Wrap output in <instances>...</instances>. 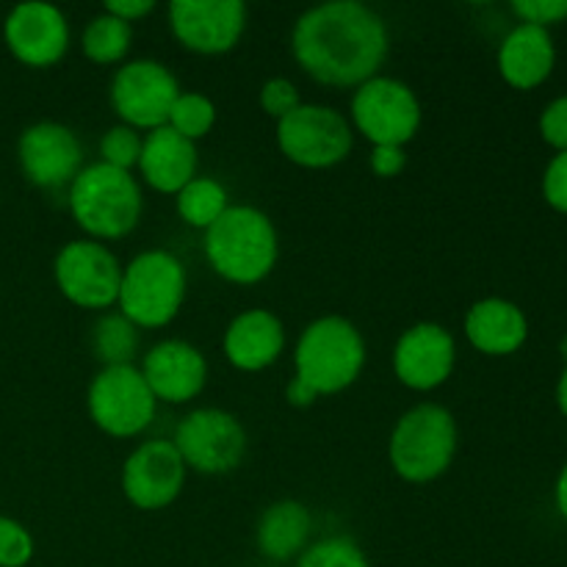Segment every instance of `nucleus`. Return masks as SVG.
<instances>
[{
    "instance_id": "obj_1",
    "label": "nucleus",
    "mask_w": 567,
    "mask_h": 567,
    "mask_svg": "<svg viewBox=\"0 0 567 567\" xmlns=\"http://www.w3.org/2000/svg\"><path fill=\"white\" fill-rule=\"evenodd\" d=\"M293 59L324 86H363L388 55V28L377 11L354 0L316 6L293 25Z\"/></svg>"
},
{
    "instance_id": "obj_2",
    "label": "nucleus",
    "mask_w": 567,
    "mask_h": 567,
    "mask_svg": "<svg viewBox=\"0 0 567 567\" xmlns=\"http://www.w3.org/2000/svg\"><path fill=\"white\" fill-rule=\"evenodd\" d=\"M365 363V343L358 327L341 316L313 321L293 352L297 374L288 382L286 399L293 408H310L319 396H332L352 385Z\"/></svg>"
},
{
    "instance_id": "obj_3",
    "label": "nucleus",
    "mask_w": 567,
    "mask_h": 567,
    "mask_svg": "<svg viewBox=\"0 0 567 567\" xmlns=\"http://www.w3.org/2000/svg\"><path fill=\"white\" fill-rule=\"evenodd\" d=\"M205 255L216 275L238 286H252L275 269L277 230L258 208L236 205L205 230Z\"/></svg>"
},
{
    "instance_id": "obj_4",
    "label": "nucleus",
    "mask_w": 567,
    "mask_h": 567,
    "mask_svg": "<svg viewBox=\"0 0 567 567\" xmlns=\"http://www.w3.org/2000/svg\"><path fill=\"white\" fill-rule=\"evenodd\" d=\"M70 210L94 238H122L142 219V192L131 172L109 164L81 169L70 188Z\"/></svg>"
},
{
    "instance_id": "obj_5",
    "label": "nucleus",
    "mask_w": 567,
    "mask_h": 567,
    "mask_svg": "<svg viewBox=\"0 0 567 567\" xmlns=\"http://www.w3.org/2000/svg\"><path fill=\"white\" fill-rule=\"evenodd\" d=\"M457 424L441 404H419L399 419L391 435V465L402 480L432 482L452 465Z\"/></svg>"
},
{
    "instance_id": "obj_6",
    "label": "nucleus",
    "mask_w": 567,
    "mask_h": 567,
    "mask_svg": "<svg viewBox=\"0 0 567 567\" xmlns=\"http://www.w3.org/2000/svg\"><path fill=\"white\" fill-rule=\"evenodd\" d=\"M186 297V271L175 255L164 249L142 252L122 269L120 310L136 327H164L181 310Z\"/></svg>"
},
{
    "instance_id": "obj_7",
    "label": "nucleus",
    "mask_w": 567,
    "mask_h": 567,
    "mask_svg": "<svg viewBox=\"0 0 567 567\" xmlns=\"http://www.w3.org/2000/svg\"><path fill=\"white\" fill-rule=\"evenodd\" d=\"M277 144L293 164L305 169H327L349 155L352 127L336 109L302 103L277 122Z\"/></svg>"
},
{
    "instance_id": "obj_8",
    "label": "nucleus",
    "mask_w": 567,
    "mask_h": 567,
    "mask_svg": "<svg viewBox=\"0 0 567 567\" xmlns=\"http://www.w3.org/2000/svg\"><path fill=\"white\" fill-rule=\"evenodd\" d=\"M352 120L374 147H404L419 133L421 105L402 81L377 75L354 92Z\"/></svg>"
},
{
    "instance_id": "obj_9",
    "label": "nucleus",
    "mask_w": 567,
    "mask_h": 567,
    "mask_svg": "<svg viewBox=\"0 0 567 567\" xmlns=\"http://www.w3.org/2000/svg\"><path fill=\"white\" fill-rule=\"evenodd\" d=\"M89 415L111 437H133L150 426L155 396L133 365H105L89 385Z\"/></svg>"
},
{
    "instance_id": "obj_10",
    "label": "nucleus",
    "mask_w": 567,
    "mask_h": 567,
    "mask_svg": "<svg viewBox=\"0 0 567 567\" xmlns=\"http://www.w3.org/2000/svg\"><path fill=\"white\" fill-rule=\"evenodd\" d=\"M177 97H181L177 78L161 61H131L116 72L114 83H111L114 111L133 131L164 127Z\"/></svg>"
},
{
    "instance_id": "obj_11",
    "label": "nucleus",
    "mask_w": 567,
    "mask_h": 567,
    "mask_svg": "<svg viewBox=\"0 0 567 567\" xmlns=\"http://www.w3.org/2000/svg\"><path fill=\"white\" fill-rule=\"evenodd\" d=\"M175 449L186 468L199 474H227L236 468L247 449V435L236 415L225 410H194L177 424Z\"/></svg>"
},
{
    "instance_id": "obj_12",
    "label": "nucleus",
    "mask_w": 567,
    "mask_h": 567,
    "mask_svg": "<svg viewBox=\"0 0 567 567\" xmlns=\"http://www.w3.org/2000/svg\"><path fill=\"white\" fill-rule=\"evenodd\" d=\"M55 282L78 308L103 310L120 299L122 266L97 241H70L55 258Z\"/></svg>"
},
{
    "instance_id": "obj_13",
    "label": "nucleus",
    "mask_w": 567,
    "mask_h": 567,
    "mask_svg": "<svg viewBox=\"0 0 567 567\" xmlns=\"http://www.w3.org/2000/svg\"><path fill=\"white\" fill-rule=\"evenodd\" d=\"M172 33L183 48L203 55L227 53L247 28L241 0H175L169 6Z\"/></svg>"
},
{
    "instance_id": "obj_14",
    "label": "nucleus",
    "mask_w": 567,
    "mask_h": 567,
    "mask_svg": "<svg viewBox=\"0 0 567 567\" xmlns=\"http://www.w3.org/2000/svg\"><path fill=\"white\" fill-rule=\"evenodd\" d=\"M186 463L172 441L142 443L122 468V491L138 509H164L181 496Z\"/></svg>"
},
{
    "instance_id": "obj_15",
    "label": "nucleus",
    "mask_w": 567,
    "mask_h": 567,
    "mask_svg": "<svg viewBox=\"0 0 567 567\" xmlns=\"http://www.w3.org/2000/svg\"><path fill=\"white\" fill-rule=\"evenodd\" d=\"M20 166L33 186L55 188L75 181L81 172V144L70 127L59 122H39L20 136Z\"/></svg>"
},
{
    "instance_id": "obj_16",
    "label": "nucleus",
    "mask_w": 567,
    "mask_h": 567,
    "mask_svg": "<svg viewBox=\"0 0 567 567\" xmlns=\"http://www.w3.org/2000/svg\"><path fill=\"white\" fill-rule=\"evenodd\" d=\"M454 358L457 349L449 330L424 321L402 332L393 349V371L413 391H432L452 377Z\"/></svg>"
},
{
    "instance_id": "obj_17",
    "label": "nucleus",
    "mask_w": 567,
    "mask_h": 567,
    "mask_svg": "<svg viewBox=\"0 0 567 567\" xmlns=\"http://www.w3.org/2000/svg\"><path fill=\"white\" fill-rule=\"evenodd\" d=\"M6 44L28 66H53L70 48V25L50 3H22L6 20Z\"/></svg>"
},
{
    "instance_id": "obj_18",
    "label": "nucleus",
    "mask_w": 567,
    "mask_h": 567,
    "mask_svg": "<svg viewBox=\"0 0 567 567\" xmlns=\"http://www.w3.org/2000/svg\"><path fill=\"white\" fill-rule=\"evenodd\" d=\"M142 377L153 391L155 402L161 399L169 404H186L205 388L208 365L192 343L161 341L144 358Z\"/></svg>"
},
{
    "instance_id": "obj_19",
    "label": "nucleus",
    "mask_w": 567,
    "mask_h": 567,
    "mask_svg": "<svg viewBox=\"0 0 567 567\" xmlns=\"http://www.w3.org/2000/svg\"><path fill=\"white\" fill-rule=\"evenodd\" d=\"M138 169L155 192L177 194L197 175V147L169 125L155 127L142 142Z\"/></svg>"
},
{
    "instance_id": "obj_20",
    "label": "nucleus",
    "mask_w": 567,
    "mask_h": 567,
    "mask_svg": "<svg viewBox=\"0 0 567 567\" xmlns=\"http://www.w3.org/2000/svg\"><path fill=\"white\" fill-rule=\"evenodd\" d=\"M286 347L282 321L269 310H247L225 332V354L236 369L260 371L269 369Z\"/></svg>"
},
{
    "instance_id": "obj_21",
    "label": "nucleus",
    "mask_w": 567,
    "mask_h": 567,
    "mask_svg": "<svg viewBox=\"0 0 567 567\" xmlns=\"http://www.w3.org/2000/svg\"><path fill=\"white\" fill-rule=\"evenodd\" d=\"M465 336L485 354H513L524 347L529 324L518 305L507 299H482L465 316Z\"/></svg>"
},
{
    "instance_id": "obj_22",
    "label": "nucleus",
    "mask_w": 567,
    "mask_h": 567,
    "mask_svg": "<svg viewBox=\"0 0 567 567\" xmlns=\"http://www.w3.org/2000/svg\"><path fill=\"white\" fill-rule=\"evenodd\" d=\"M498 70L515 89H535L554 70V42L546 28L520 22L498 50Z\"/></svg>"
},
{
    "instance_id": "obj_23",
    "label": "nucleus",
    "mask_w": 567,
    "mask_h": 567,
    "mask_svg": "<svg viewBox=\"0 0 567 567\" xmlns=\"http://www.w3.org/2000/svg\"><path fill=\"white\" fill-rule=\"evenodd\" d=\"M310 535V515L299 502H277L260 515L258 548L269 559L286 563L297 557Z\"/></svg>"
},
{
    "instance_id": "obj_24",
    "label": "nucleus",
    "mask_w": 567,
    "mask_h": 567,
    "mask_svg": "<svg viewBox=\"0 0 567 567\" xmlns=\"http://www.w3.org/2000/svg\"><path fill=\"white\" fill-rule=\"evenodd\" d=\"M227 208H230V205H227L225 186L210 181V177H194L188 186H183L181 192H177V214H181L183 221L192 227L208 230Z\"/></svg>"
},
{
    "instance_id": "obj_25",
    "label": "nucleus",
    "mask_w": 567,
    "mask_h": 567,
    "mask_svg": "<svg viewBox=\"0 0 567 567\" xmlns=\"http://www.w3.org/2000/svg\"><path fill=\"white\" fill-rule=\"evenodd\" d=\"M133 31L127 22L116 20L111 14H97L83 31V53L94 64H116V61L125 59V53L131 50Z\"/></svg>"
},
{
    "instance_id": "obj_26",
    "label": "nucleus",
    "mask_w": 567,
    "mask_h": 567,
    "mask_svg": "<svg viewBox=\"0 0 567 567\" xmlns=\"http://www.w3.org/2000/svg\"><path fill=\"white\" fill-rule=\"evenodd\" d=\"M94 354L105 365H131L133 354L138 347L136 324L125 319L122 313H109L94 324Z\"/></svg>"
},
{
    "instance_id": "obj_27",
    "label": "nucleus",
    "mask_w": 567,
    "mask_h": 567,
    "mask_svg": "<svg viewBox=\"0 0 567 567\" xmlns=\"http://www.w3.org/2000/svg\"><path fill=\"white\" fill-rule=\"evenodd\" d=\"M214 122H216V105L210 103L205 94L181 92V97H177L175 105H172V114L166 125H169L175 133H181L183 138H188V142H197V138H203L205 133L214 127Z\"/></svg>"
},
{
    "instance_id": "obj_28",
    "label": "nucleus",
    "mask_w": 567,
    "mask_h": 567,
    "mask_svg": "<svg viewBox=\"0 0 567 567\" xmlns=\"http://www.w3.org/2000/svg\"><path fill=\"white\" fill-rule=\"evenodd\" d=\"M297 567H371L360 546L349 537H327L299 557Z\"/></svg>"
},
{
    "instance_id": "obj_29",
    "label": "nucleus",
    "mask_w": 567,
    "mask_h": 567,
    "mask_svg": "<svg viewBox=\"0 0 567 567\" xmlns=\"http://www.w3.org/2000/svg\"><path fill=\"white\" fill-rule=\"evenodd\" d=\"M100 155L103 164L114 166V169L131 172V166H138V155H142V138L133 127L116 125L100 142Z\"/></svg>"
},
{
    "instance_id": "obj_30",
    "label": "nucleus",
    "mask_w": 567,
    "mask_h": 567,
    "mask_svg": "<svg viewBox=\"0 0 567 567\" xmlns=\"http://www.w3.org/2000/svg\"><path fill=\"white\" fill-rule=\"evenodd\" d=\"M33 557V540L17 520L0 518V567H22Z\"/></svg>"
},
{
    "instance_id": "obj_31",
    "label": "nucleus",
    "mask_w": 567,
    "mask_h": 567,
    "mask_svg": "<svg viewBox=\"0 0 567 567\" xmlns=\"http://www.w3.org/2000/svg\"><path fill=\"white\" fill-rule=\"evenodd\" d=\"M260 105H264L266 114L275 116V120L280 122L282 116L297 111L299 105H302V100H299L297 86H293L291 81H286V78H271V81H266V86L260 89Z\"/></svg>"
},
{
    "instance_id": "obj_32",
    "label": "nucleus",
    "mask_w": 567,
    "mask_h": 567,
    "mask_svg": "<svg viewBox=\"0 0 567 567\" xmlns=\"http://www.w3.org/2000/svg\"><path fill=\"white\" fill-rule=\"evenodd\" d=\"M513 11L529 25L546 28L567 20V0H518Z\"/></svg>"
},
{
    "instance_id": "obj_33",
    "label": "nucleus",
    "mask_w": 567,
    "mask_h": 567,
    "mask_svg": "<svg viewBox=\"0 0 567 567\" xmlns=\"http://www.w3.org/2000/svg\"><path fill=\"white\" fill-rule=\"evenodd\" d=\"M540 133L551 147L567 153V97H559L546 105L540 116Z\"/></svg>"
},
{
    "instance_id": "obj_34",
    "label": "nucleus",
    "mask_w": 567,
    "mask_h": 567,
    "mask_svg": "<svg viewBox=\"0 0 567 567\" xmlns=\"http://www.w3.org/2000/svg\"><path fill=\"white\" fill-rule=\"evenodd\" d=\"M543 194H546L548 205L567 214V153H559L548 164L546 177H543Z\"/></svg>"
},
{
    "instance_id": "obj_35",
    "label": "nucleus",
    "mask_w": 567,
    "mask_h": 567,
    "mask_svg": "<svg viewBox=\"0 0 567 567\" xmlns=\"http://www.w3.org/2000/svg\"><path fill=\"white\" fill-rule=\"evenodd\" d=\"M404 161H408V155H404L402 147H374L371 169L380 177H396L404 169Z\"/></svg>"
},
{
    "instance_id": "obj_36",
    "label": "nucleus",
    "mask_w": 567,
    "mask_h": 567,
    "mask_svg": "<svg viewBox=\"0 0 567 567\" xmlns=\"http://www.w3.org/2000/svg\"><path fill=\"white\" fill-rule=\"evenodd\" d=\"M153 9H155L153 0H111V3H105V14L116 17V20L127 22V25L142 20V17L150 14Z\"/></svg>"
},
{
    "instance_id": "obj_37",
    "label": "nucleus",
    "mask_w": 567,
    "mask_h": 567,
    "mask_svg": "<svg viewBox=\"0 0 567 567\" xmlns=\"http://www.w3.org/2000/svg\"><path fill=\"white\" fill-rule=\"evenodd\" d=\"M557 507H559V513H563L567 518V465H565L563 474H559V480H557Z\"/></svg>"
},
{
    "instance_id": "obj_38",
    "label": "nucleus",
    "mask_w": 567,
    "mask_h": 567,
    "mask_svg": "<svg viewBox=\"0 0 567 567\" xmlns=\"http://www.w3.org/2000/svg\"><path fill=\"white\" fill-rule=\"evenodd\" d=\"M557 402H559V410L567 415V369L563 371V377H559V388H557Z\"/></svg>"
}]
</instances>
